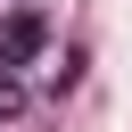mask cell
Segmentation results:
<instances>
[{
  "label": "cell",
  "mask_w": 132,
  "mask_h": 132,
  "mask_svg": "<svg viewBox=\"0 0 132 132\" xmlns=\"http://www.w3.org/2000/svg\"><path fill=\"white\" fill-rule=\"evenodd\" d=\"M41 50H50V25H41L33 8H8V16H0V66L16 74V66H33Z\"/></svg>",
  "instance_id": "cell-1"
},
{
  "label": "cell",
  "mask_w": 132,
  "mask_h": 132,
  "mask_svg": "<svg viewBox=\"0 0 132 132\" xmlns=\"http://www.w3.org/2000/svg\"><path fill=\"white\" fill-rule=\"evenodd\" d=\"M16 116H25V82L0 66V124H16Z\"/></svg>",
  "instance_id": "cell-2"
}]
</instances>
